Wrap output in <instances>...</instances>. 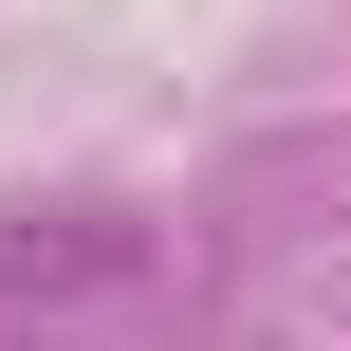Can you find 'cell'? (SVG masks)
Returning a JSON list of instances; mask_svg holds the SVG:
<instances>
[{
  "instance_id": "1",
  "label": "cell",
  "mask_w": 351,
  "mask_h": 351,
  "mask_svg": "<svg viewBox=\"0 0 351 351\" xmlns=\"http://www.w3.org/2000/svg\"><path fill=\"white\" fill-rule=\"evenodd\" d=\"M56 278H130V222H0V296H56Z\"/></svg>"
}]
</instances>
